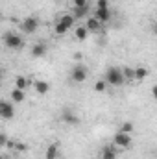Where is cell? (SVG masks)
I'll list each match as a JSON object with an SVG mask.
<instances>
[{"label":"cell","instance_id":"cell-18","mask_svg":"<svg viewBox=\"0 0 157 159\" xmlns=\"http://www.w3.org/2000/svg\"><path fill=\"white\" fill-rule=\"evenodd\" d=\"M28 85H30V80L26 78V76H15V87L17 89H22L24 91Z\"/></svg>","mask_w":157,"mask_h":159},{"label":"cell","instance_id":"cell-16","mask_svg":"<svg viewBox=\"0 0 157 159\" xmlns=\"http://www.w3.org/2000/svg\"><path fill=\"white\" fill-rule=\"evenodd\" d=\"M24 98H26L24 91H22V89H17V87H13V91H11V100H13L15 104H20V102H24Z\"/></svg>","mask_w":157,"mask_h":159},{"label":"cell","instance_id":"cell-22","mask_svg":"<svg viewBox=\"0 0 157 159\" xmlns=\"http://www.w3.org/2000/svg\"><path fill=\"white\" fill-rule=\"evenodd\" d=\"M54 32H56V35H65V34L69 32V28H65L61 22H56V28H54Z\"/></svg>","mask_w":157,"mask_h":159},{"label":"cell","instance_id":"cell-25","mask_svg":"<svg viewBox=\"0 0 157 159\" xmlns=\"http://www.w3.org/2000/svg\"><path fill=\"white\" fill-rule=\"evenodd\" d=\"M7 143H9L7 135L6 133H0V146H7Z\"/></svg>","mask_w":157,"mask_h":159},{"label":"cell","instance_id":"cell-10","mask_svg":"<svg viewBox=\"0 0 157 159\" xmlns=\"http://www.w3.org/2000/svg\"><path fill=\"white\" fill-rule=\"evenodd\" d=\"M34 89H35L37 94H48L50 83H48L46 80H35V81H34Z\"/></svg>","mask_w":157,"mask_h":159},{"label":"cell","instance_id":"cell-27","mask_svg":"<svg viewBox=\"0 0 157 159\" xmlns=\"http://www.w3.org/2000/svg\"><path fill=\"white\" fill-rule=\"evenodd\" d=\"M152 96H154V100H157V83L152 87Z\"/></svg>","mask_w":157,"mask_h":159},{"label":"cell","instance_id":"cell-15","mask_svg":"<svg viewBox=\"0 0 157 159\" xmlns=\"http://www.w3.org/2000/svg\"><path fill=\"white\" fill-rule=\"evenodd\" d=\"M89 34H91V32L87 30V26H85V24H83V26H76V28H74V37H76L78 41H85L87 37H89Z\"/></svg>","mask_w":157,"mask_h":159},{"label":"cell","instance_id":"cell-17","mask_svg":"<svg viewBox=\"0 0 157 159\" xmlns=\"http://www.w3.org/2000/svg\"><path fill=\"white\" fill-rule=\"evenodd\" d=\"M72 15L76 17V20L78 19H87L89 17V6H85V7H74V13Z\"/></svg>","mask_w":157,"mask_h":159},{"label":"cell","instance_id":"cell-11","mask_svg":"<svg viewBox=\"0 0 157 159\" xmlns=\"http://www.w3.org/2000/svg\"><path fill=\"white\" fill-rule=\"evenodd\" d=\"M57 22H61L65 28L72 30V28H74V22H76V17H74L72 13H65V15H61V17L57 19Z\"/></svg>","mask_w":157,"mask_h":159},{"label":"cell","instance_id":"cell-12","mask_svg":"<svg viewBox=\"0 0 157 159\" xmlns=\"http://www.w3.org/2000/svg\"><path fill=\"white\" fill-rule=\"evenodd\" d=\"M46 52H48V46H46L44 43H35V44L32 46V56H34V57H44Z\"/></svg>","mask_w":157,"mask_h":159},{"label":"cell","instance_id":"cell-20","mask_svg":"<svg viewBox=\"0 0 157 159\" xmlns=\"http://www.w3.org/2000/svg\"><path fill=\"white\" fill-rule=\"evenodd\" d=\"M148 74H150V70H148L146 67H137V69H135V80H137V81H142Z\"/></svg>","mask_w":157,"mask_h":159},{"label":"cell","instance_id":"cell-9","mask_svg":"<svg viewBox=\"0 0 157 159\" xmlns=\"http://www.w3.org/2000/svg\"><path fill=\"white\" fill-rule=\"evenodd\" d=\"M85 26H87V30H89V32H100L104 24H102L94 15H92V17H87V19H85Z\"/></svg>","mask_w":157,"mask_h":159},{"label":"cell","instance_id":"cell-13","mask_svg":"<svg viewBox=\"0 0 157 159\" xmlns=\"http://www.w3.org/2000/svg\"><path fill=\"white\" fill-rule=\"evenodd\" d=\"M44 159H59V144H57V143H52V144L46 148Z\"/></svg>","mask_w":157,"mask_h":159},{"label":"cell","instance_id":"cell-1","mask_svg":"<svg viewBox=\"0 0 157 159\" xmlns=\"http://www.w3.org/2000/svg\"><path fill=\"white\" fill-rule=\"evenodd\" d=\"M104 80H105L109 85H113V87H120V85H124V83H126L124 72H122V69H120V67H109V69L105 70Z\"/></svg>","mask_w":157,"mask_h":159},{"label":"cell","instance_id":"cell-7","mask_svg":"<svg viewBox=\"0 0 157 159\" xmlns=\"http://www.w3.org/2000/svg\"><path fill=\"white\" fill-rule=\"evenodd\" d=\"M61 120H63L65 124H69V126H78L79 124V117L70 109V107H65V109L61 111Z\"/></svg>","mask_w":157,"mask_h":159},{"label":"cell","instance_id":"cell-6","mask_svg":"<svg viewBox=\"0 0 157 159\" xmlns=\"http://www.w3.org/2000/svg\"><path fill=\"white\" fill-rule=\"evenodd\" d=\"M0 117L4 120H9L15 117V106H13V102H9V100H2L0 102Z\"/></svg>","mask_w":157,"mask_h":159},{"label":"cell","instance_id":"cell-29","mask_svg":"<svg viewBox=\"0 0 157 159\" xmlns=\"http://www.w3.org/2000/svg\"><path fill=\"white\" fill-rule=\"evenodd\" d=\"M154 32H155V35H157V24H154Z\"/></svg>","mask_w":157,"mask_h":159},{"label":"cell","instance_id":"cell-3","mask_svg":"<svg viewBox=\"0 0 157 159\" xmlns=\"http://www.w3.org/2000/svg\"><path fill=\"white\" fill-rule=\"evenodd\" d=\"M20 30L24 34H28V35L35 34L39 30V19L37 17H26V19H22L20 20Z\"/></svg>","mask_w":157,"mask_h":159},{"label":"cell","instance_id":"cell-21","mask_svg":"<svg viewBox=\"0 0 157 159\" xmlns=\"http://www.w3.org/2000/svg\"><path fill=\"white\" fill-rule=\"evenodd\" d=\"M107 87H109V83L105 81V80H96V83H94V91L96 93H105L107 91Z\"/></svg>","mask_w":157,"mask_h":159},{"label":"cell","instance_id":"cell-8","mask_svg":"<svg viewBox=\"0 0 157 159\" xmlns=\"http://www.w3.org/2000/svg\"><path fill=\"white\" fill-rule=\"evenodd\" d=\"M94 17H96L102 24H105V22H109V20H111V11H109V7H96Z\"/></svg>","mask_w":157,"mask_h":159},{"label":"cell","instance_id":"cell-26","mask_svg":"<svg viewBox=\"0 0 157 159\" xmlns=\"http://www.w3.org/2000/svg\"><path fill=\"white\" fill-rule=\"evenodd\" d=\"M96 7H109V0H98Z\"/></svg>","mask_w":157,"mask_h":159},{"label":"cell","instance_id":"cell-23","mask_svg":"<svg viewBox=\"0 0 157 159\" xmlns=\"http://www.w3.org/2000/svg\"><path fill=\"white\" fill-rule=\"evenodd\" d=\"M133 129H135L133 122H124V124L120 126V131H124V133H133Z\"/></svg>","mask_w":157,"mask_h":159},{"label":"cell","instance_id":"cell-14","mask_svg":"<svg viewBox=\"0 0 157 159\" xmlns=\"http://www.w3.org/2000/svg\"><path fill=\"white\" fill-rule=\"evenodd\" d=\"M102 159H117V148L115 146H104L100 152Z\"/></svg>","mask_w":157,"mask_h":159},{"label":"cell","instance_id":"cell-4","mask_svg":"<svg viewBox=\"0 0 157 159\" xmlns=\"http://www.w3.org/2000/svg\"><path fill=\"white\" fill-rule=\"evenodd\" d=\"M113 143L118 148H129L131 143H133V135L131 133H124V131L118 129L117 133H115V137H113Z\"/></svg>","mask_w":157,"mask_h":159},{"label":"cell","instance_id":"cell-28","mask_svg":"<svg viewBox=\"0 0 157 159\" xmlns=\"http://www.w3.org/2000/svg\"><path fill=\"white\" fill-rule=\"evenodd\" d=\"M74 59H76V61H79V59H81V54H79V52H76V54H74Z\"/></svg>","mask_w":157,"mask_h":159},{"label":"cell","instance_id":"cell-19","mask_svg":"<svg viewBox=\"0 0 157 159\" xmlns=\"http://www.w3.org/2000/svg\"><path fill=\"white\" fill-rule=\"evenodd\" d=\"M122 72H124L126 83H131V81L135 80V69H131V67H122Z\"/></svg>","mask_w":157,"mask_h":159},{"label":"cell","instance_id":"cell-2","mask_svg":"<svg viewBox=\"0 0 157 159\" xmlns=\"http://www.w3.org/2000/svg\"><path fill=\"white\" fill-rule=\"evenodd\" d=\"M2 41H4V44H6L9 50H20V48L24 46L22 37H20L19 34H15V32H6L4 37H2Z\"/></svg>","mask_w":157,"mask_h":159},{"label":"cell","instance_id":"cell-5","mask_svg":"<svg viewBox=\"0 0 157 159\" xmlns=\"http://www.w3.org/2000/svg\"><path fill=\"white\" fill-rule=\"evenodd\" d=\"M87 76H89V70H87V67L85 65H74L72 67V70H70V78H72V81H76V83H83L85 80H87Z\"/></svg>","mask_w":157,"mask_h":159},{"label":"cell","instance_id":"cell-24","mask_svg":"<svg viewBox=\"0 0 157 159\" xmlns=\"http://www.w3.org/2000/svg\"><path fill=\"white\" fill-rule=\"evenodd\" d=\"M85 6H89L87 0H72V7H85Z\"/></svg>","mask_w":157,"mask_h":159}]
</instances>
